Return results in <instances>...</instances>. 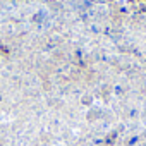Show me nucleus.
Returning a JSON list of instances; mask_svg holds the SVG:
<instances>
[]
</instances>
